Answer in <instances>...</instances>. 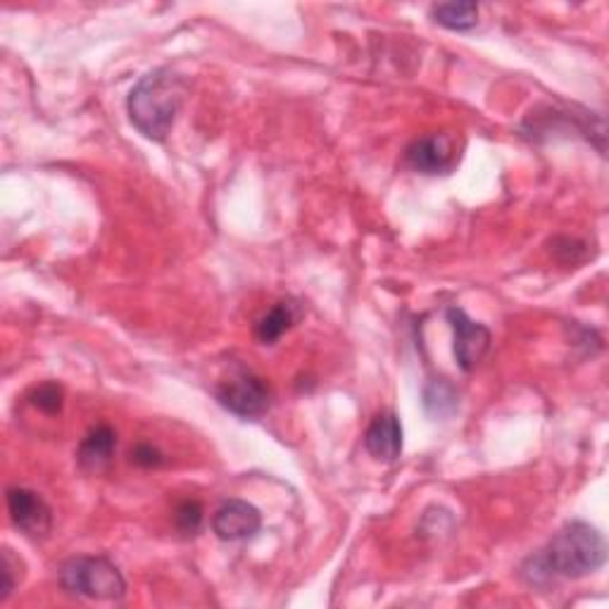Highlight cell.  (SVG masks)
Here are the masks:
<instances>
[{
  "instance_id": "obj_9",
  "label": "cell",
  "mask_w": 609,
  "mask_h": 609,
  "mask_svg": "<svg viewBox=\"0 0 609 609\" xmlns=\"http://www.w3.org/2000/svg\"><path fill=\"white\" fill-rule=\"evenodd\" d=\"M367 453L379 463H395L403 453V426L393 412H383L369 424L365 434Z\"/></svg>"
},
{
  "instance_id": "obj_6",
  "label": "cell",
  "mask_w": 609,
  "mask_h": 609,
  "mask_svg": "<svg viewBox=\"0 0 609 609\" xmlns=\"http://www.w3.org/2000/svg\"><path fill=\"white\" fill-rule=\"evenodd\" d=\"M448 317L453 334H455V360L465 371H474L481 360L486 358V352L490 348V331L483 324L474 322L467 317L465 309L459 307H448L445 312Z\"/></svg>"
},
{
  "instance_id": "obj_5",
  "label": "cell",
  "mask_w": 609,
  "mask_h": 609,
  "mask_svg": "<svg viewBox=\"0 0 609 609\" xmlns=\"http://www.w3.org/2000/svg\"><path fill=\"white\" fill-rule=\"evenodd\" d=\"M8 512L12 524L29 539H46L53 529L48 502L29 488H8Z\"/></svg>"
},
{
  "instance_id": "obj_17",
  "label": "cell",
  "mask_w": 609,
  "mask_h": 609,
  "mask_svg": "<svg viewBox=\"0 0 609 609\" xmlns=\"http://www.w3.org/2000/svg\"><path fill=\"white\" fill-rule=\"evenodd\" d=\"M131 459L133 463H137L139 467H160L162 463H165V457H162V453L155 448V445L151 443H141L137 445V450L131 453Z\"/></svg>"
},
{
  "instance_id": "obj_2",
  "label": "cell",
  "mask_w": 609,
  "mask_h": 609,
  "mask_svg": "<svg viewBox=\"0 0 609 609\" xmlns=\"http://www.w3.org/2000/svg\"><path fill=\"white\" fill-rule=\"evenodd\" d=\"M186 81L172 69L162 67L131 88L127 110L131 124L137 127L145 139L165 141L184 108Z\"/></svg>"
},
{
  "instance_id": "obj_1",
  "label": "cell",
  "mask_w": 609,
  "mask_h": 609,
  "mask_svg": "<svg viewBox=\"0 0 609 609\" xmlns=\"http://www.w3.org/2000/svg\"><path fill=\"white\" fill-rule=\"evenodd\" d=\"M607 559V543L602 533L586 522L564 524L545 550L531 557V584L555 581V578H584L596 574Z\"/></svg>"
},
{
  "instance_id": "obj_13",
  "label": "cell",
  "mask_w": 609,
  "mask_h": 609,
  "mask_svg": "<svg viewBox=\"0 0 609 609\" xmlns=\"http://www.w3.org/2000/svg\"><path fill=\"white\" fill-rule=\"evenodd\" d=\"M457 407V393L450 383L436 381L426 389V410L438 414V417H445V414L455 412Z\"/></svg>"
},
{
  "instance_id": "obj_8",
  "label": "cell",
  "mask_w": 609,
  "mask_h": 609,
  "mask_svg": "<svg viewBox=\"0 0 609 609\" xmlns=\"http://www.w3.org/2000/svg\"><path fill=\"white\" fill-rule=\"evenodd\" d=\"M262 526V514L246 500H227L213 516V529L217 539L227 543H239L255 536Z\"/></svg>"
},
{
  "instance_id": "obj_10",
  "label": "cell",
  "mask_w": 609,
  "mask_h": 609,
  "mask_svg": "<svg viewBox=\"0 0 609 609\" xmlns=\"http://www.w3.org/2000/svg\"><path fill=\"white\" fill-rule=\"evenodd\" d=\"M117 450V434L110 426H96L88 431V436L81 441L77 450V463L84 471L98 474L106 469Z\"/></svg>"
},
{
  "instance_id": "obj_16",
  "label": "cell",
  "mask_w": 609,
  "mask_h": 609,
  "mask_svg": "<svg viewBox=\"0 0 609 609\" xmlns=\"http://www.w3.org/2000/svg\"><path fill=\"white\" fill-rule=\"evenodd\" d=\"M32 403L41 412L57 414L63 410V389L57 383H43L32 393Z\"/></svg>"
},
{
  "instance_id": "obj_3",
  "label": "cell",
  "mask_w": 609,
  "mask_h": 609,
  "mask_svg": "<svg viewBox=\"0 0 609 609\" xmlns=\"http://www.w3.org/2000/svg\"><path fill=\"white\" fill-rule=\"evenodd\" d=\"M61 586L69 596L98 602H120L127 581L108 557H72L61 569Z\"/></svg>"
},
{
  "instance_id": "obj_7",
  "label": "cell",
  "mask_w": 609,
  "mask_h": 609,
  "mask_svg": "<svg viewBox=\"0 0 609 609\" xmlns=\"http://www.w3.org/2000/svg\"><path fill=\"white\" fill-rule=\"evenodd\" d=\"M457 160V148L448 133H431L412 141L405 151L407 167L420 174H445L450 172Z\"/></svg>"
},
{
  "instance_id": "obj_14",
  "label": "cell",
  "mask_w": 609,
  "mask_h": 609,
  "mask_svg": "<svg viewBox=\"0 0 609 609\" xmlns=\"http://www.w3.org/2000/svg\"><path fill=\"white\" fill-rule=\"evenodd\" d=\"M174 524L184 536H196L203 524V508L196 500H184L180 508L174 510Z\"/></svg>"
},
{
  "instance_id": "obj_11",
  "label": "cell",
  "mask_w": 609,
  "mask_h": 609,
  "mask_svg": "<svg viewBox=\"0 0 609 609\" xmlns=\"http://www.w3.org/2000/svg\"><path fill=\"white\" fill-rule=\"evenodd\" d=\"M298 305L291 303V301H284V303H276L267 315L258 322L255 326V338L260 340L262 346H272L276 344V340L284 336L291 326L298 322Z\"/></svg>"
},
{
  "instance_id": "obj_15",
  "label": "cell",
  "mask_w": 609,
  "mask_h": 609,
  "mask_svg": "<svg viewBox=\"0 0 609 609\" xmlns=\"http://www.w3.org/2000/svg\"><path fill=\"white\" fill-rule=\"evenodd\" d=\"M18 569H20V559L12 555L10 547H3V553H0V602H6L14 586H18L20 581Z\"/></svg>"
},
{
  "instance_id": "obj_12",
  "label": "cell",
  "mask_w": 609,
  "mask_h": 609,
  "mask_svg": "<svg viewBox=\"0 0 609 609\" xmlns=\"http://www.w3.org/2000/svg\"><path fill=\"white\" fill-rule=\"evenodd\" d=\"M431 18L450 32H469L479 24L477 3H441L431 8Z\"/></svg>"
},
{
  "instance_id": "obj_4",
  "label": "cell",
  "mask_w": 609,
  "mask_h": 609,
  "mask_svg": "<svg viewBox=\"0 0 609 609\" xmlns=\"http://www.w3.org/2000/svg\"><path fill=\"white\" fill-rule=\"evenodd\" d=\"M217 400L221 407H227L229 412L239 414L243 420L260 417L267 410H270L272 403V393L270 385L264 383V379L255 377L252 371H236L227 381H221L217 389Z\"/></svg>"
}]
</instances>
